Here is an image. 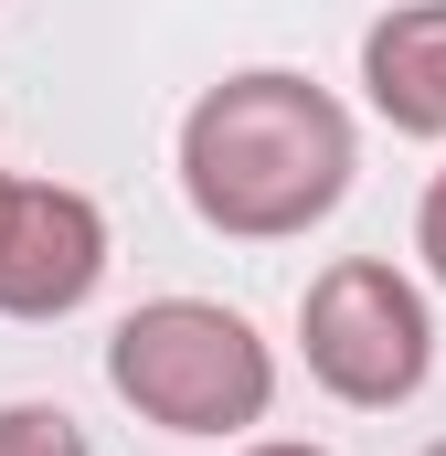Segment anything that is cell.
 <instances>
[{"label": "cell", "instance_id": "obj_5", "mask_svg": "<svg viewBox=\"0 0 446 456\" xmlns=\"http://www.w3.org/2000/svg\"><path fill=\"white\" fill-rule=\"evenodd\" d=\"M361 86L404 138H446V0H404L361 32Z\"/></svg>", "mask_w": 446, "mask_h": 456}, {"label": "cell", "instance_id": "obj_6", "mask_svg": "<svg viewBox=\"0 0 446 456\" xmlns=\"http://www.w3.org/2000/svg\"><path fill=\"white\" fill-rule=\"evenodd\" d=\"M0 456H86V425L64 403H0Z\"/></svg>", "mask_w": 446, "mask_h": 456}, {"label": "cell", "instance_id": "obj_8", "mask_svg": "<svg viewBox=\"0 0 446 456\" xmlns=\"http://www.w3.org/2000/svg\"><path fill=\"white\" fill-rule=\"evenodd\" d=\"M244 456H330V446H244Z\"/></svg>", "mask_w": 446, "mask_h": 456}, {"label": "cell", "instance_id": "obj_4", "mask_svg": "<svg viewBox=\"0 0 446 456\" xmlns=\"http://www.w3.org/2000/svg\"><path fill=\"white\" fill-rule=\"evenodd\" d=\"M107 276V213L64 181H0V308L64 319Z\"/></svg>", "mask_w": 446, "mask_h": 456}, {"label": "cell", "instance_id": "obj_3", "mask_svg": "<svg viewBox=\"0 0 446 456\" xmlns=\"http://www.w3.org/2000/svg\"><path fill=\"white\" fill-rule=\"evenodd\" d=\"M298 340H309V371L330 382L340 403L383 414V403H404V393L425 382L436 319H425V297H415L383 255H340L330 276L298 297Z\"/></svg>", "mask_w": 446, "mask_h": 456}, {"label": "cell", "instance_id": "obj_7", "mask_svg": "<svg viewBox=\"0 0 446 456\" xmlns=\"http://www.w3.org/2000/svg\"><path fill=\"white\" fill-rule=\"evenodd\" d=\"M415 255L436 265V287H446V170L425 181V213H415Z\"/></svg>", "mask_w": 446, "mask_h": 456}, {"label": "cell", "instance_id": "obj_2", "mask_svg": "<svg viewBox=\"0 0 446 456\" xmlns=\"http://www.w3.org/2000/svg\"><path fill=\"white\" fill-rule=\"evenodd\" d=\"M107 382L170 436H244L277 403V350L213 297H149L107 330Z\"/></svg>", "mask_w": 446, "mask_h": 456}, {"label": "cell", "instance_id": "obj_9", "mask_svg": "<svg viewBox=\"0 0 446 456\" xmlns=\"http://www.w3.org/2000/svg\"><path fill=\"white\" fill-rule=\"evenodd\" d=\"M425 456H446V446H425Z\"/></svg>", "mask_w": 446, "mask_h": 456}, {"label": "cell", "instance_id": "obj_1", "mask_svg": "<svg viewBox=\"0 0 446 456\" xmlns=\"http://www.w3.org/2000/svg\"><path fill=\"white\" fill-rule=\"evenodd\" d=\"M351 117L309 75H223L202 107L181 117V191L192 213L234 244H287L330 224L351 191Z\"/></svg>", "mask_w": 446, "mask_h": 456}]
</instances>
